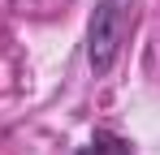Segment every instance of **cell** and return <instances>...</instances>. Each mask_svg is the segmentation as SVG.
<instances>
[{
	"instance_id": "obj_1",
	"label": "cell",
	"mask_w": 160,
	"mask_h": 155,
	"mask_svg": "<svg viewBox=\"0 0 160 155\" xmlns=\"http://www.w3.org/2000/svg\"><path fill=\"white\" fill-rule=\"evenodd\" d=\"M130 4L134 0H95L91 9V22H87V65L91 73L104 78L126 43V30H130Z\"/></svg>"
},
{
	"instance_id": "obj_2",
	"label": "cell",
	"mask_w": 160,
	"mask_h": 155,
	"mask_svg": "<svg viewBox=\"0 0 160 155\" xmlns=\"http://www.w3.org/2000/svg\"><path fill=\"white\" fill-rule=\"evenodd\" d=\"M78 155H134V147L121 138V134H108V129H100V134L91 138V147H82Z\"/></svg>"
}]
</instances>
